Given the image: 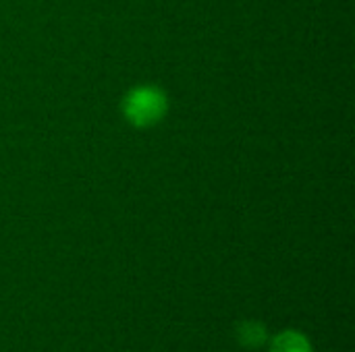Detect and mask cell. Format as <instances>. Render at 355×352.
<instances>
[{"instance_id":"cell-3","label":"cell","mask_w":355,"mask_h":352,"mask_svg":"<svg viewBox=\"0 0 355 352\" xmlns=\"http://www.w3.org/2000/svg\"><path fill=\"white\" fill-rule=\"evenodd\" d=\"M270 352H314V346L304 332L283 330L270 340Z\"/></svg>"},{"instance_id":"cell-2","label":"cell","mask_w":355,"mask_h":352,"mask_svg":"<svg viewBox=\"0 0 355 352\" xmlns=\"http://www.w3.org/2000/svg\"><path fill=\"white\" fill-rule=\"evenodd\" d=\"M235 336H237V342L243 346V349H262L266 342H268V330L262 322H256V319H245L241 324H237L235 328Z\"/></svg>"},{"instance_id":"cell-1","label":"cell","mask_w":355,"mask_h":352,"mask_svg":"<svg viewBox=\"0 0 355 352\" xmlns=\"http://www.w3.org/2000/svg\"><path fill=\"white\" fill-rule=\"evenodd\" d=\"M166 102L160 91L152 87H141L135 89L127 100H125V114L131 122L139 127L154 124L162 114H164Z\"/></svg>"}]
</instances>
